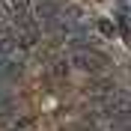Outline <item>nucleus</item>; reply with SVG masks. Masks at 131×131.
Instances as JSON below:
<instances>
[{"mask_svg": "<svg viewBox=\"0 0 131 131\" xmlns=\"http://www.w3.org/2000/svg\"><path fill=\"white\" fill-rule=\"evenodd\" d=\"M0 6L6 9L12 18H24L30 12V0H0Z\"/></svg>", "mask_w": 131, "mask_h": 131, "instance_id": "nucleus-3", "label": "nucleus"}, {"mask_svg": "<svg viewBox=\"0 0 131 131\" xmlns=\"http://www.w3.org/2000/svg\"><path fill=\"white\" fill-rule=\"evenodd\" d=\"M54 72H57V74H66V72H69V63H57V69H54Z\"/></svg>", "mask_w": 131, "mask_h": 131, "instance_id": "nucleus-5", "label": "nucleus"}, {"mask_svg": "<svg viewBox=\"0 0 131 131\" xmlns=\"http://www.w3.org/2000/svg\"><path fill=\"white\" fill-rule=\"evenodd\" d=\"M72 63L78 66V69H83V72H98L101 66L98 63H107L101 54H90V51H74L72 54Z\"/></svg>", "mask_w": 131, "mask_h": 131, "instance_id": "nucleus-1", "label": "nucleus"}, {"mask_svg": "<svg viewBox=\"0 0 131 131\" xmlns=\"http://www.w3.org/2000/svg\"><path fill=\"white\" fill-rule=\"evenodd\" d=\"M21 72V60L18 57H0V81H9Z\"/></svg>", "mask_w": 131, "mask_h": 131, "instance_id": "nucleus-2", "label": "nucleus"}, {"mask_svg": "<svg viewBox=\"0 0 131 131\" xmlns=\"http://www.w3.org/2000/svg\"><path fill=\"white\" fill-rule=\"evenodd\" d=\"M98 30L104 33V36H113V24H110L107 18H98Z\"/></svg>", "mask_w": 131, "mask_h": 131, "instance_id": "nucleus-4", "label": "nucleus"}]
</instances>
